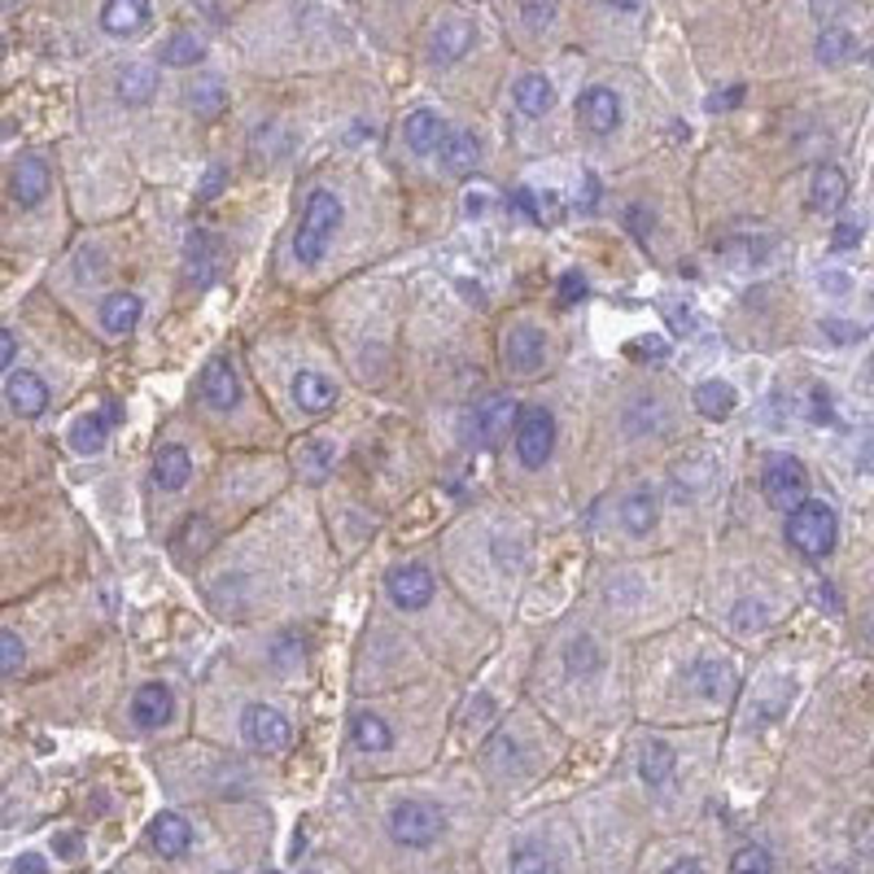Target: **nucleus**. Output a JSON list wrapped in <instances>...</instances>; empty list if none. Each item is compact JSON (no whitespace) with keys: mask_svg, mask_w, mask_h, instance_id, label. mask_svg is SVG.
<instances>
[{"mask_svg":"<svg viewBox=\"0 0 874 874\" xmlns=\"http://www.w3.org/2000/svg\"><path fill=\"white\" fill-rule=\"evenodd\" d=\"M337 227H342V197L328 193V189H315V193L306 197V211H302L297 232H293V258L306 263V267L319 263Z\"/></svg>","mask_w":874,"mask_h":874,"instance_id":"1","label":"nucleus"},{"mask_svg":"<svg viewBox=\"0 0 874 874\" xmlns=\"http://www.w3.org/2000/svg\"><path fill=\"white\" fill-rule=\"evenodd\" d=\"M835 538H840V525H835V511L822 499H804L796 508L787 511V542L792 551L804 556V560H822L835 551Z\"/></svg>","mask_w":874,"mask_h":874,"instance_id":"2","label":"nucleus"},{"mask_svg":"<svg viewBox=\"0 0 874 874\" xmlns=\"http://www.w3.org/2000/svg\"><path fill=\"white\" fill-rule=\"evenodd\" d=\"M446 831V813L429 801H398L389 809V835L403 848H429Z\"/></svg>","mask_w":874,"mask_h":874,"instance_id":"3","label":"nucleus"},{"mask_svg":"<svg viewBox=\"0 0 874 874\" xmlns=\"http://www.w3.org/2000/svg\"><path fill=\"white\" fill-rule=\"evenodd\" d=\"M516 455H520V464L525 468H542L547 459H551V450H556V416L547 411V407H525L520 416H516Z\"/></svg>","mask_w":874,"mask_h":874,"instance_id":"4","label":"nucleus"},{"mask_svg":"<svg viewBox=\"0 0 874 874\" xmlns=\"http://www.w3.org/2000/svg\"><path fill=\"white\" fill-rule=\"evenodd\" d=\"M804 490H809V477H804V464L792 459V455H774L761 472V495L765 504L779 511H792L796 504H804Z\"/></svg>","mask_w":874,"mask_h":874,"instance_id":"5","label":"nucleus"},{"mask_svg":"<svg viewBox=\"0 0 874 874\" xmlns=\"http://www.w3.org/2000/svg\"><path fill=\"white\" fill-rule=\"evenodd\" d=\"M241 739H245L254 752L276 756V752H285V748H289L293 726L281 709H272V704H250V709L241 713Z\"/></svg>","mask_w":874,"mask_h":874,"instance_id":"6","label":"nucleus"},{"mask_svg":"<svg viewBox=\"0 0 874 874\" xmlns=\"http://www.w3.org/2000/svg\"><path fill=\"white\" fill-rule=\"evenodd\" d=\"M472 44H477L472 18L446 13V18H437L434 35H429V62H434V67H455V62H464V58L472 53Z\"/></svg>","mask_w":874,"mask_h":874,"instance_id":"7","label":"nucleus"},{"mask_svg":"<svg viewBox=\"0 0 874 874\" xmlns=\"http://www.w3.org/2000/svg\"><path fill=\"white\" fill-rule=\"evenodd\" d=\"M516 416H520V403H516L511 394H490V398H481L477 411H472V437H477L481 446H499V441L516 429Z\"/></svg>","mask_w":874,"mask_h":874,"instance_id":"8","label":"nucleus"},{"mask_svg":"<svg viewBox=\"0 0 874 874\" xmlns=\"http://www.w3.org/2000/svg\"><path fill=\"white\" fill-rule=\"evenodd\" d=\"M578 123H582L590 136H612L621 128V96L603 83L586 88L578 96Z\"/></svg>","mask_w":874,"mask_h":874,"instance_id":"9","label":"nucleus"},{"mask_svg":"<svg viewBox=\"0 0 874 874\" xmlns=\"http://www.w3.org/2000/svg\"><path fill=\"white\" fill-rule=\"evenodd\" d=\"M385 590H389V599H394L403 612H420V608H429V599H434V573H429L425 565H403V569H394V573L385 578Z\"/></svg>","mask_w":874,"mask_h":874,"instance_id":"10","label":"nucleus"},{"mask_svg":"<svg viewBox=\"0 0 874 874\" xmlns=\"http://www.w3.org/2000/svg\"><path fill=\"white\" fill-rule=\"evenodd\" d=\"M547 359V337L533 328V324H516L504 337V364L516 372V376H533Z\"/></svg>","mask_w":874,"mask_h":874,"instance_id":"11","label":"nucleus"},{"mask_svg":"<svg viewBox=\"0 0 874 874\" xmlns=\"http://www.w3.org/2000/svg\"><path fill=\"white\" fill-rule=\"evenodd\" d=\"M4 398H9V411L18 420H35V416L49 411V385L35 372H13L9 385H4Z\"/></svg>","mask_w":874,"mask_h":874,"instance_id":"12","label":"nucleus"},{"mask_svg":"<svg viewBox=\"0 0 874 874\" xmlns=\"http://www.w3.org/2000/svg\"><path fill=\"white\" fill-rule=\"evenodd\" d=\"M202 403L215 407V411H232L241 403V380H236V367L227 359H211L206 372H202Z\"/></svg>","mask_w":874,"mask_h":874,"instance_id":"13","label":"nucleus"},{"mask_svg":"<svg viewBox=\"0 0 874 874\" xmlns=\"http://www.w3.org/2000/svg\"><path fill=\"white\" fill-rule=\"evenodd\" d=\"M171 713H175V695H171L166 682H145V687L136 691V700H132V722L141 730L166 726Z\"/></svg>","mask_w":874,"mask_h":874,"instance_id":"14","label":"nucleus"},{"mask_svg":"<svg viewBox=\"0 0 874 874\" xmlns=\"http://www.w3.org/2000/svg\"><path fill=\"white\" fill-rule=\"evenodd\" d=\"M9 189H13V202H18L22 211L40 206L44 193H49V166H44V157H22V162L13 166Z\"/></svg>","mask_w":874,"mask_h":874,"instance_id":"15","label":"nucleus"},{"mask_svg":"<svg viewBox=\"0 0 874 874\" xmlns=\"http://www.w3.org/2000/svg\"><path fill=\"white\" fill-rule=\"evenodd\" d=\"M403 136H407L411 153L429 157V153H437L441 141H446V119H441L437 110H411V114L403 119Z\"/></svg>","mask_w":874,"mask_h":874,"instance_id":"16","label":"nucleus"},{"mask_svg":"<svg viewBox=\"0 0 874 874\" xmlns=\"http://www.w3.org/2000/svg\"><path fill=\"white\" fill-rule=\"evenodd\" d=\"M101 27L119 40H132L149 27V4L145 0H105L101 4Z\"/></svg>","mask_w":874,"mask_h":874,"instance_id":"17","label":"nucleus"},{"mask_svg":"<svg viewBox=\"0 0 874 874\" xmlns=\"http://www.w3.org/2000/svg\"><path fill=\"white\" fill-rule=\"evenodd\" d=\"M293 403H297L306 416H324V411L337 403V385H333L324 372H297V380H293Z\"/></svg>","mask_w":874,"mask_h":874,"instance_id":"18","label":"nucleus"},{"mask_svg":"<svg viewBox=\"0 0 874 874\" xmlns=\"http://www.w3.org/2000/svg\"><path fill=\"white\" fill-rule=\"evenodd\" d=\"M149 844L157 848V857H184L189 844H193V831L180 813H157L153 826H149Z\"/></svg>","mask_w":874,"mask_h":874,"instance_id":"19","label":"nucleus"},{"mask_svg":"<svg viewBox=\"0 0 874 874\" xmlns=\"http://www.w3.org/2000/svg\"><path fill=\"white\" fill-rule=\"evenodd\" d=\"M691 403H695V411L704 416V420H730L734 416V407H739V394H734V385L730 380H700L695 385V394H691Z\"/></svg>","mask_w":874,"mask_h":874,"instance_id":"20","label":"nucleus"},{"mask_svg":"<svg viewBox=\"0 0 874 874\" xmlns=\"http://www.w3.org/2000/svg\"><path fill=\"white\" fill-rule=\"evenodd\" d=\"M189 477H193V459H189V450L184 446H162L157 455H153V486L157 490H184L189 486Z\"/></svg>","mask_w":874,"mask_h":874,"instance_id":"21","label":"nucleus"},{"mask_svg":"<svg viewBox=\"0 0 874 874\" xmlns=\"http://www.w3.org/2000/svg\"><path fill=\"white\" fill-rule=\"evenodd\" d=\"M656 520H660V495H656L652 486L630 490L626 504H621V525H626L634 538H643V533H652L656 529Z\"/></svg>","mask_w":874,"mask_h":874,"instance_id":"22","label":"nucleus"},{"mask_svg":"<svg viewBox=\"0 0 874 874\" xmlns=\"http://www.w3.org/2000/svg\"><path fill=\"white\" fill-rule=\"evenodd\" d=\"M437 157H441V166H446L450 175H472L477 162H481V141H477L472 132H446Z\"/></svg>","mask_w":874,"mask_h":874,"instance_id":"23","label":"nucleus"},{"mask_svg":"<svg viewBox=\"0 0 874 874\" xmlns=\"http://www.w3.org/2000/svg\"><path fill=\"white\" fill-rule=\"evenodd\" d=\"M848 202V175L840 166H817L813 171V193H809V206L813 211H840Z\"/></svg>","mask_w":874,"mask_h":874,"instance_id":"24","label":"nucleus"},{"mask_svg":"<svg viewBox=\"0 0 874 874\" xmlns=\"http://www.w3.org/2000/svg\"><path fill=\"white\" fill-rule=\"evenodd\" d=\"M691 682H695V691H700L704 700H730V691H734V669H730L726 660L704 656V660L691 664Z\"/></svg>","mask_w":874,"mask_h":874,"instance_id":"25","label":"nucleus"},{"mask_svg":"<svg viewBox=\"0 0 874 874\" xmlns=\"http://www.w3.org/2000/svg\"><path fill=\"white\" fill-rule=\"evenodd\" d=\"M511 96H516V105L529 114V119H542L551 105H556V88H551V79L538 71L520 74L516 79V88H511Z\"/></svg>","mask_w":874,"mask_h":874,"instance_id":"26","label":"nucleus"},{"mask_svg":"<svg viewBox=\"0 0 874 874\" xmlns=\"http://www.w3.org/2000/svg\"><path fill=\"white\" fill-rule=\"evenodd\" d=\"M673 765H678V756H673V748L664 739H643V748H639V779L648 787H664L673 779Z\"/></svg>","mask_w":874,"mask_h":874,"instance_id":"27","label":"nucleus"},{"mask_svg":"<svg viewBox=\"0 0 874 874\" xmlns=\"http://www.w3.org/2000/svg\"><path fill=\"white\" fill-rule=\"evenodd\" d=\"M141 297L136 293H110L105 302H101V328L105 333H114V337H123V333H132L136 324H141Z\"/></svg>","mask_w":874,"mask_h":874,"instance_id":"28","label":"nucleus"},{"mask_svg":"<svg viewBox=\"0 0 874 874\" xmlns=\"http://www.w3.org/2000/svg\"><path fill=\"white\" fill-rule=\"evenodd\" d=\"M184 105L197 114V119H206V123H215L218 114L227 110V88H223V79L215 74H202L189 92H184Z\"/></svg>","mask_w":874,"mask_h":874,"instance_id":"29","label":"nucleus"},{"mask_svg":"<svg viewBox=\"0 0 874 874\" xmlns=\"http://www.w3.org/2000/svg\"><path fill=\"white\" fill-rule=\"evenodd\" d=\"M713 472H718V464L709 455H687L673 468V486H678L682 499H695V495H704L713 486Z\"/></svg>","mask_w":874,"mask_h":874,"instance_id":"30","label":"nucleus"},{"mask_svg":"<svg viewBox=\"0 0 874 874\" xmlns=\"http://www.w3.org/2000/svg\"><path fill=\"white\" fill-rule=\"evenodd\" d=\"M511 211L525 215L533 227H551V223H560V215H565V206H560L556 193H533V189H520L511 197Z\"/></svg>","mask_w":874,"mask_h":874,"instance_id":"31","label":"nucleus"},{"mask_svg":"<svg viewBox=\"0 0 874 874\" xmlns=\"http://www.w3.org/2000/svg\"><path fill=\"white\" fill-rule=\"evenodd\" d=\"M813 53H817V62H822V67H844V62H853V58H857V35H853V31H844V27H822V31H817Z\"/></svg>","mask_w":874,"mask_h":874,"instance_id":"32","label":"nucleus"},{"mask_svg":"<svg viewBox=\"0 0 874 874\" xmlns=\"http://www.w3.org/2000/svg\"><path fill=\"white\" fill-rule=\"evenodd\" d=\"M350 743H355L359 752H389L394 734L385 726V718H376V713H355V718H350Z\"/></svg>","mask_w":874,"mask_h":874,"instance_id":"33","label":"nucleus"},{"mask_svg":"<svg viewBox=\"0 0 874 874\" xmlns=\"http://www.w3.org/2000/svg\"><path fill=\"white\" fill-rule=\"evenodd\" d=\"M166 67H175V71H184V67H197L202 58H206V44L193 35V31H175V35H166L162 40V53H157Z\"/></svg>","mask_w":874,"mask_h":874,"instance_id":"34","label":"nucleus"},{"mask_svg":"<svg viewBox=\"0 0 874 874\" xmlns=\"http://www.w3.org/2000/svg\"><path fill=\"white\" fill-rule=\"evenodd\" d=\"M189 281H193L197 289H206V285L215 281V245H211L206 232H193V236H189Z\"/></svg>","mask_w":874,"mask_h":874,"instance_id":"35","label":"nucleus"},{"mask_svg":"<svg viewBox=\"0 0 874 874\" xmlns=\"http://www.w3.org/2000/svg\"><path fill=\"white\" fill-rule=\"evenodd\" d=\"M153 92H157V74L149 67H123L119 71V101L123 105H145Z\"/></svg>","mask_w":874,"mask_h":874,"instance_id":"36","label":"nucleus"},{"mask_svg":"<svg viewBox=\"0 0 874 874\" xmlns=\"http://www.w3.org/2000/svg\"><path fill=\"white\" fill-rule=\"evenodd\" d=\"M565 664H569V673H573L578 682H586V678H594V673L603 669V652H599V643H594L590 634H582V639H573V643H569Z\"/></svg>","mask_w":874,"mask_h":874,"instance_id":"37","label":"nucleus"},{"mask_svg":"<svg viewBox=\"0 0 874 874\" xmlns=\"http://www.w3.org/2000/svg\"><path fill=\"white\" fill-rule=\"evenodd\" d=\"M333 459H337V446H333L328 437H311V441L297 450V468H302L311 481H319V477L333 468Z\"/></svg>","mask_w":874,"mask_h":874,"instance_id":"38","label":"nucleus"},{"mask_svg":"<svg viewBox=\"0 0 874 874\" xmlns=\"http://www.w3.org/2000/svg\"><path fill=\"white\" fill-rule=\"evenodd\" d=\"M105 434H110V420L96 411V416H83L79 425L71 429V446L79 455H96L105 446Z\"/></svg>","mask_w":874,"mask_h":874,"instance_id":"39","label":"nucleus"},{"mask_svg":"<svg viewBox=\"0 0 874 874\" xmlns=\"http://www.w3.org/2000/svg\"><path fill=\"white\" fill-rule=\"evenodd\" d=\"M511 874H556V862H551V853H547V848H538V844H520V848L511 853Z\"/></svg>","mask_w":874,"mask_h":874,"instance_id":"40","label":"nucleus"},{"mask_svg":"<svg viewBox=\"0 0 874 874\" xmlns=\"http://www.w3.org/2000/svg\"><path fill=\"white\" fill-rule=\"evenodd\" d=\"M730 874H774V862H770V853L761 844H748V848H739L730 857Z\"/></svg>","mask_w":874,"mask_h":874,"instance_id":"41","label":"nucleus"},{"mask_svg":"<svg viewBox=\"0 0 874 874\" xmlns=\"http://www.w3.org/2000/svg\"><path fill=\"white\" fill-rule=\"evenodd\" d=\"M560 13V0H520V18L529 31H547Z\"/></svg>","mask_w":874,"mask_h":874,"instance_id":"42","label":"nucleus"},{"mask_svg":"<svg viewBox=\"0 0 874 874\" xmlns=\"http://www.w3.org/2000/svg\"><path fill=\"white\" fill-rule=\"evenodd\" d=\"M27 664V648H22V639L13 634V630H0V673L9 678V673H18Z\"/></svg>","mask_w":874,"mask_h":874,"instance_id":"43","label":"nucleus"},{"mask_svg":"<svg viewBox=\"0 0 874 874\" xmlns=\"http://www.w3.org/2000/svg\"><path fill=\"white\" fill-rule=\"evenodd\" d=\"M862 236H866V223L862 218H840L835 223V232H831V250H857L862 245Z\"/></svg>","mask_w":874,"mask_h":874,"instance_id":"44","label":"nucleus"},{"mask_svg":"<svg viewBox=\"0 0 874 874\" xmlns=\"http://www.w3.org/2000/svg\"><path fill=\"white\" fill-rule=\"evenodd\" d=\"M516 752H520V748H516V739H511V734H495V739H490V748H486V761H490L495 770H504V761H508L511 770H516Z\"/></svg>","mask_w":874,"mask_h":874,"instance_id":"45","label":"nucleus"},{"mask_svg":"<svg viewBox=\"0 0 874 874\" xmlns=\"http://www.w3.org/2000/svg\"><path fill=\"white\" fill-rule=\"evenodd\" d=\"M822 333H826L831 342H840V346H853V342H862V337H866V328H862V324H844V319H822Z\"/></svg>","mask_w":874,"mask_h":874,"instance_id":"46","label":"nucleus"},{"mask_svg":"<svg viewBox=\"0 0 874 874\" xmlns=\"http://www.w3.org/2000/svg\"><path fill=\"white\" fill-rule=\"evenodd\" d=\"M831 416H835L831 394H826L822 385H813V389H809V420H813V425H831Z\"/></svg>","mask_w":874,"mask_h":874,"instance_id":"47","label":"nucleus"},{"mask_svg":"<svg viewBox=\"0 0 874 874\" xmlns=\"http://www.w3.org/2000/svg\"><path fill=\"white\" fill-rule=\"evenodd\" d=\"M765 621H770V617H765L761 603H748V599H743V603L734 608V630H761Z\"/></svg>","mask_w":874,"mask_h":874,"instance_id":"48","label":"nucleus"},{"mask_svg":"<svg viewBox=\"0 0 874 874\" xmlns=\"http://www.w3.org/2000/svg\"><path fill=\"white\" fill-rule=\"evenodd\" d=\"M582 297H586V276L565 272V276H560V302H582Z\"/></svg>","mask_w":874,"mask_h":874,"instance_id":"49","label":"nucleus"},{"mask_svg":"<svg viewBox=\"0 0 874 874\" xmlns=\"http://www.w3.org/2000/svg\"><path fill=\"white\" fill-rule=\"evenodd\" d=\"M739 101H743V88H739V83H730L726 92H713V96H709V101H704V105H709V110H713V114H718V110H734V105H739Z\"/></svg>","mask_w":874,"mask_h":874,"instance_id":"50","label":"nucleus"},{"mask_svg":"<svg viewBox=\"0 0 874 874\" xmlns=\"http://www.w3.org/2000/svg\"><path fill=\"white\" fill-rule=\"evenodd\" d=\"M626 223L634 227V236H648V232H652V211H643V206H630V211H626Z\"/></svg>","mask_w":874,"mask_h":874,"instance_id":"51","label":"nucleus"},{"mask_svg":"<svg viewBox=\"0 0 874 874\" xmlns=\"http://www.w3.org/2000/svg\"><path fill=\"white\" fill-rule=\"evenodd\" d=\"M13 874H49V862L35 857V853H22V857L13 862Z\"/></svg>","mask_w":874,"mask_h":874,"instance_id":"52","label":"nucleus"},{"mask_svg":"<svg viewBox=\"0 0 874 874\" xmlns=\"http://www.w3.org/2000/svg\"><path fill=\"white\" fill-rule=\"evenodd\" d=\"M13 359H18V342L0 328V372H4V367H13Z\"/></svg>","mask_w":874,"mask_h":874,"instance_id":"53","label":"nucleus"},{"mask_svg":"<svg viewBox=\"0 0 874 874\" xmlns=\"http://www.w3.org/2000/svg\"><path fill=\"white\" fill-rule=\"evenodd\" d=\"M223 180H227V171H223V166H215V171L206 175V184H202V197H215L218 189H223Z\"/></svg>","mask_w":874,"mask_h":874,"instance_id":"54","label":"nucleus"},{"mask_svg":"<svg viewBox=\"0 0 874 874\" xmlns=\"http://www.w3.org/2000/svg\"><path fill=\"white\" fill-rule=\"evenodd\" d=\"M630 355H648V359H660V355H664V346H660V342H634V346H630Z\"/></svg>","mask_w":874,"mask_h":874,"instance_id":"55","label":"nucleus"},{"mask_svg":"<svg viewBox=\"0 0 874 874\" xmlns=\"http://www.w3.org/2000/svg\"><path fill=\"white\" fill-rule=\"evenodd\" d=\"M53 848H58V853H67V857H74V853H79V835H58V840H53Z\"/></svg>","mask_w":874,"mask_h":874,"instance_id":"56","label":"nucleus"},{"mask_svg":"<svg viewBox=\"0 0 874 874\" xmlns=\"http://www.w3.org/2000/svg\"><path fill=\"white\" fill-rule=\"evenodd\" d=\"M464 211H468V215H481V211H486V197H481V193H468Z\"/></svg>","mask_w":874,"mask_h":874,"instance_id":"57","label":"nucleus"},{"mask_svg":"<svg viewBox=\"0 0 874 874\" xmlns=\"http://www.w3.org/2000/svg\"><path fill=\"white\" fill-rule=\"evenodd\" d=\"M664 874H700L695 862H673V866H664Z\"/></svg>","mask_w":874,"mask_h":874,"instance_id":"58","label":"nucleus"},{"mask_svg":"<svg viewBox=\"0 0 874 874\" xmlns=\"http://www.w3.org/2000/svg\"><path fill=\"white\" fill-rule=\"evenodd\" d=\"M603 4H612V9H626V13H630V9H639L643 0H603Z\"/></svg>","mask_w":874,"mask_h":874,"instance_id":"59","label":"nucleus"},{"mask_svg":"<svg viewBox=\"0 0 874 874\" xmlns=\"http://www.w3.org/2000/svg\"><path fill=\"white\" fill-rule=\"evenodd\" d=\"M13 4H22V0H0V9H13Z\"/></svg>","mask_w":874,"mask_h":874,"instance_id":"60","label":"nucleus"},{"mask_svg":"<svg viewBox=\"0 0 874 874\" xmlns=\"http://www.w3.org/2000/svg\"><path fill=\"white\" fill-rule=\"evenodd\" d=\"M831 874H844V871H831Z\"/></svg>","mask_w":874,"mask_h":874,"instance_id":"61","label":"nucleus"},{"mask_svg":"<svg viewBox=\"0 0 874 874\" xmlns=\"http://www.w3.org/2000/svg\"><path fill=\"white\" fill-rule=\"evenodd\" d=\"M306 874H315V871H306Z\"/></svg>","mask_w":874,"mask_h":874,"instance_id":"62","label":"nucleus"}]
</instances>
